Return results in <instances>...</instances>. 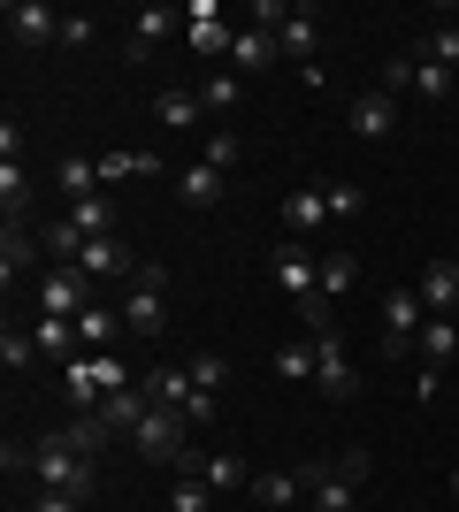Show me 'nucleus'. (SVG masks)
Here are the masks:
<instances>
[{
  "mask_svg": "<svg viewBox=\"0 0 459 512\" xmlns=\"http://www.w3.org/2000/svg\"><path fill=\"white\" fill-rule=\"evenodd\" d=\"M131 444H138L146 467H176V474H199V459H207V451H192V421L169 413V406H153L146 421L131 428Z\"/></svg>",
  "mask_w": 459,
  "mask_h": 512,
  "instance_id": "1",
  "label": "nucleus"
},
{
  "mask_svg": "<svg viewBox=\"0 0 459 512\" xmlns=\"http://www.w3.org/2000/svg\"><path fill=\"white\" fill-rule=\"evenodd\" d=\"M31 474H39V490L92 497V459L69 444V436H39V444H31Z\"/></svg>",
  "mask_w": 459,
  "mask_h": 512,
  "instance_id": "2",
  "label": "nucleus"
},
{
  "mask_svg": "<svg viewBox=\"0 0 459 512\" xmlns=\"http://www.w3.org/2000/svg\"><path fill=\"white\" fill-rule=\"evenodd\" d=\"M123 329H138V337H161V329H169V268H161V260H138L131 268Z\"/></svg>",
  "mask_w": 459,
  "mask_h": 512,
  "instance_id": "3",
  "label": "nucleus"
},
{
  "mask_svg": "<svg viewBox=\"0 0 459 512\" xmlns=\"http://www.w3.org/2000/svg\"><path fill=\"white\" fill-rule=\"evenodd\" d=\"M268 276H276V291L299 306V299H314V291H322V253H314V245H299V237H276Z\"/></svg>",
  "mask_w": 459,
  "mask_h": 512,
  "instance_id": "4",
  "label": "nucleus"
},
{
  "mask_svg": "<svg viewBox=\"0 0 459 512\" xmlns=\"http://www.w3.org/2000/svg\"><path fill=\"white\" fill-rule=\"evenodd\" d=\"M421 329H429V306H421V291H391V299H383V360H406V352H421Z\"/></svg>",
  "mask_w": 459,
  "mask_h": 512,
  "instance_id": "5",
  "label": "nucleus"
},
{
  "mask_svg": "<svg viewBox=\"0 0 459 512\" xmlns=\"http://www.w3.org/2000/svg\"><path fill=\"white\" fill-rule=\"evenodd\" d=\"M314 390H322L329 406H345L352 390H360V375H352L345 337H337V329H322V337H314Z\"/></svg>",
  "mask_w": 459,
  "mask_h": 512,
  "instance_id": "6",
  "label": "nucleus"
},
{
  "mask_svg": "<svg viewBox=\"0 0 459 512\" xmlns=\"http://www.w3.org/2000/svg\"><path fill=\"white\" fill-rule=\"evenodd\" d=\"M85 306H92V276H85V268H54V276H39V314L77 321Z\"/></svg>",
  "mask_w": 459,
  "mask_h": 512,
  "instance_id": "7",
  "label": "nucleus"
},
{
  "mask_svg": "<svg viewBox=\"0 0 459 512\" xmlns=\"http://www.w3.org/2000/svg\"><path fill=\"white\" fill-rule=\"evenodd\" d=\"M62 16L69 8H54V0H8V39L46 46V39H62Z\"/></svg>",
  "mask_w": 459,
  "mask_h": 512,
  "instance_id": "8",
  "label": "nucleus"
},
{
  "mask_svg": "<svg viewBox=\"0 0 459 512\" xmlns=\"http://www.w3.org/2000/svg\"><path fill=\"white\" fill-rule=\"evenodd\" d=\"M184 39H192V54H230L238 31L222 23V0H184Z\"/></svg>",
  "mask_w": 459,
  "mask_h": 512,
  "instance_id": "9",
  "label": "nucleus"
},
{
  "mask_svg": "<svg viewBox=\"0 0 459 512\" xmlns=\"http://www.w3.org/2000/svg\"><path fill=\"white\" fill-rule=\"evenodd\" d=\"M345 123H352V138H368V146H383V138L398 130V100H391L383 85H375V92H352Z\"/></svg>",
  "mask_w": 459,
  "mask_h": 512,
  "instance_id": "10",
  "label": "nucleus"
},
{
  "mask_svg": "<svg viewBox=\"0 0 459 512\" xmlns=\"http://www.w3.org/2000/svg\"><path fill=\"white\" fill-rule=\"evenodd\" d=\"M276 207H284V237H299V245H306V237H314V230L329 222V199H322V184H299V192H284Z\"/></svg>",
  "mask_w": 459,
  "mask_h": 512,
  "instance_id": "11",
  "label": "nucleus"
},
{
  "mask_svg": "<svg viewBox=\"0 0 459 512\" xmlns=\"http://www.w3.org/2000/svg\"><path fill=\"white\" fill-rule=\"evenodd\" d=\"M276 46H284L299 69H322V62H314V46H322V8H291L284 31H276Z\"/></svg>",
  "mask_w": 459,
  "mask_h": 512,
  "instance_id": "12",
  "label": "nucleus"
},
{
  "mask_svg": "<svg viewBox=\"0 0 459 512\" xmlns=\"http://www.w3.org/2000/svg\"><path fill=\"white\" fill-rule=\"evenodd\" d=\"M414 291H421V306H429V314H452V321H459V260H429Z\"/></svg>",
  "mask_w": 459,
  "mask_h": 512,
  "instance_id": "13",
  "label": "nucleus"
},
{
  "mask_svg": "<svg viewBox=\"0 0 459 512\" xmlns=\"http://www.w3.org/2000/svg\"><path fill=\"white\" fill-rule=\"evenodd\" d=\"M169 31H184V8H138V23H131V62H153V46L169 39Z\"/></svg>",
  "mask_w": 459,
  "mask_h": 512,
  "instance_id": "14",
  "label": "nucleus"
},
{
  "mask_svg": "<svg viewBox=\"0 0 459 512\" xmlns=\"http://www.w3.org/2000/svg\"><path fill=\"white\" fill-rule=\"evenodd\" d=\"M69 268H85V276H123V268H138V260H131V245H123V237H85Z\"/></svg>",
  "mask_w": 459,
  "mask_h": 512,
  "instance_id": "15",
  "label": "nucleus"
},
{
  "mask_svg": "<svg viewBox=\"0 0 459 512\" xmlns=\"http://www.w3.org/2000/svg\"><path fill=\"white\" fill-rule=\"evenodd\" d=\"M31 337H39V360H77V352H85V337H77V321H62V314H39L31 321Z\"/></svg>",
  "mask_w": 459,
  "mask_h": 512,
  "instance_id": "16",
  "label": "nucleus"
},
{
  "mask_svg": "<svg viewBox=\"0 0 459 512\" xmlns=\"http://www.w3.org/2000/svg\"><path fill=\"white\" fill-rule=\"evenodd\" d=\"M253 497H261L268 512H291L306 497V474L299 467H268V474H253Z\"/></svg>",
  "mask_w": 459,
  "mask_h": 512,
  "instance_id": "17",
  "label": "nucleus"
},
{
  "mask_svg": "<svg viewBox=\"0 0 459 512\" xmlns=\"http://www.w3.org/2000/svg\"><path fill=\"white\" fill-rule=\"evenodd\" d=\"M199 482L215 497H230V490H253V467H245L238 451H207V459H199Z\"/></svg>",
  "mask_w": 459,
  "mask_h": 512,
  "instance_id": "18",
  "label": "nucleus"
},
{
  "mask_svg": "<svg viewBox=\"0 0 459 512\" xmlns=\"http://www.w3.org/2000/svg\"><path fill=\"white\" fill-rule=\"evenodd\" d=\"M138 383H146V398H153V406H169V413H184V406L199 398V383L184 375V367H153V375H138Z\"/></svg>",
  "mask_w": 459,
  "mask_h": 512,
  "instance_id": "19",
  "label": "nucleus"
},
{
  "mask_svg": "<svg viewBox=\"0 0 459 512\" xmlns=\"http://www.w3.org/2000/svg\"><path fill=\"white\" fill-rule=\"evenodd\" d=\"M199 115H207V100L184 92V85H169L161 100H153V123H161V130H199Z\"/></svg>",
  "mask_w": 459,
  "mask_h": 512,
  "instance_id": "20",
  "label": "nucleus"
},
{
  "mask_svg": "<svg viewBox=\"0 0 459 512\" xmlns=\"http://www.w3.org/2000/svg\"><path fill=\"white\" fill-rule=\"evenodd\" d=\"M276 54H284V46H276V31H261V23H245V31H238V46H230V69L245 77V69H268Z\"/></svg>",
  "mask_w": 459,
  "mask_h": 512,
  "instance_id": "21",
  "label": "nucleus"
},
{
  "mask_svg": "<svg viewBox=\"0 0 459 512\" xmlns=\"http://www.w3.org/2000/svg\"><path fill=\"white\" fill-rule=\"evenodd\" d=\"M176 192H184V207H215V199L230 192V176L207 169V161H192V169H176Z\"/></svg>",
  "mask_w": 459,
  "mask_h": 512,
  "instance_id": "22",
  "label": "nucleus"
},
{
  "mask_svg": "<svg viewBox=\"0 0 459 512\" xmlns=\"http://www.w3.org/2000/svg\"><path fill=\"white\" fill-rule=\"evenodd\" d=\"M146 413H153V398H146V383H131V390H115L108 406H100V421H108V428H115V436H131V428H138V421H146Z\"/></svg>",
  "mask_w": 459,
  "mask_h": 512,
  "instance_id": "23",
  "label": "nucleus"
},
{
  "mask_svg": "<svg viewBox=\"0 0 459 512\" xmlns=\"http://www.w3.org/2000/svg\"><path fill=\"white\" fill-rule=\"evenodd\" d=\"M77 337H85V352H108V344L123 337V314H115V306H100V299H92L85 314H77Z\"/></svg>",
  "mask_w": 459,
  "mask_h": 512,
  "instance_id": "24",
  "label": "nucleus"
},
{
  "mask_svg": "<svg viewBox=\"0 0 459 512\" xmlns=\"http://www.w3.org/2000/svg\"><path fill=\"white\" fill-rule=\"evenodd\" d=\"M421 360H429V367L459 360V321L452 314H429V329H421Z\"/></svg>",
  "mask_w": 459,
  "mask_h": 512,
  "instance_id": "25",
  "label": "nucleus"
},
{
  "mask_svg": "<svg viewBox=\"0 0 459 512\" xmlns=\"http://www.w3.org/2000/svg\"><path fill=\"white\" fill-rule=\"evenodd\" d=\"M31 253H39V245H31V230H23V222H8V230H0V276H8V291H16V276L31 268Z\"/></svg>",
  "mask_w": 459,
  "mask_h": 512,
  "instance_id": "26",
  "label": "nucleus"
},
{
  "mask_svg": "<svg viewBox=\"0 0 459 512\" xmlns=\"http://www.w3.org/2000/svg\"><path fill=\"white\" fill-rule=\"evenodd\" d=\"M199 100H207V115H230L245 100V77L238 69H215V77H199Z\"/></svg>",
  "mask_w": 459,
  "mask_h": 512,
  "instance_id": "27",
  "label": "nucleus"
},
{
  "mask_svg": "<svg viewBox=\"0 0 459 512\" xmlns=\"http://www.w3.org/2000/svg\"><path fill=\"white\" fill-rule=\"evenodd\" d=\"M199 161L230 176V169H238V161H245V138H238V130H207V138H199Z\"/></svg>",
  "mask_w": 459,
  "mask_h": 512,
  "instance_id": "28",
  "label": "nucleus"
},
{
  "mask_svg": "<svg viewBox=\"0 0 459 512\" xmlns=\"http://www.w3.org/2000/svg\"><path fill=\"white\" fill-rule=\"evenodd\" d=\"M123 176H161V153H100V184H123Z\"/></svg>",
  "mask_w": 459,
  "mask_h": 512,
  "instance_id": "29",
  "label": "nucleus"
},
{
  "mask_svg": "<svg viewBox=\"0 0 459 512\" xmlns=\"http://www.w3.org/2000/svg\"><path fill=\"white\" fill-rule=\"evenodd\" d=\"M276 375H284V383H314V337L276 344Z\"/></svg>",
  "mask_w": 459,
  "mask_h": 512,
  "instance_id": "30",
  "label": "nucleus"
},
{
  "mask_svg": "<svg viewBox=\"0 0 459 512\" xmlns=\"http://www.w3.org/2000/svg\"><path fill=\"white\" fill-rule=\"evenodd\" d=\"M444 92H459V69H444V62L421 54L414 62V100H444Z\"/></svg>",
  "mask_w": 459,
  "mask_h": 512,
  "instance_id": "31",
  "label": "nucleus"
},
{
  "mask_svg": "<svg viewBox=\"0 0 459 512\" xmlns=\"http://www.w3.org/2000/svg\"><path fill=\"white\" fill-rule=\"evenodd\" d=\"M62 192H69V207H77V199H92V192H100V161L69 153V161H62Z\"/></svg>",
  "mask_w": 459,
  "mask_h": 512,
  "instance_id": "32",
  "label": "nucleus"
},
{
  "mask_svg": "<svg viewBox=\"0 0 459 512\" xmlns=\"http://www.w3.org/2000/svg\"><path fill=\"white\" fill-rule=\"evenodd\" d=\"M0 207H8V222H23V207H31V176H23V161H0Z\"/></svg>",
  "mask_w": 459,
  "mask_h": 512,
  "instance_id": "33",
  "label": "nucleus"
},
{
  "mask_svg": "<svg viewBox=\"0 0 459 512\" xmlns=\"http://www.w3.org/2000/svg\"><path fill=\"white\" fill-rule=\"evenodd\" d=\"M352 276H360V260H352V253H322V299H345Z\"/></svg>",
  "mask_w": 459,
  "mask_h": 512,
  "instance_id": "34",
  "label": "nucleus"
},
{
  "mask_svg": "<svg viewBox=\"0 0 459 512\" xmlns=\"http://www.w3.org/2000/svg\"><path fill=\"white\" fill-rule=\"evenodd\" d=\"M169 512H215V490H207L199 474H176V490H169Z\"/></svg>",
  "mask_w": 459,
  "mask_h": 512,
  "instance_id": "35",
  "label": "nucleus"
},
{
  "mask_svg": "<svg viewBox=\"0 0 459 512\" xmlns=\"http://www.w3.org/2000/svg\"><path fill=\"white\" fill-rule=\"evenodd\" d=\"M0 360H8V375L39 367V337H31V329H8V337H0Z\"/></svg>",
  "mask_w": 459,
  "mask_h": 512,
  "instance_id": "36",
  "label": "nucleus"
},
{
  "mask_svg": "<svg viewBox=\"0 0 459 512\" xmlns=\"http://www.w3.org/2000/svg\"><path fill=\"white\" fill-rule=\"evenodd\" d=\"M322 199H329V214H360V207H368V184H352V176H329Z\"/></svg>",
  "mask_w": 459,
  "mask_h": 512,
  "instance_id": "37",
  "label": "nucleus"
},
{
  "mask_svg": "<svg viewBox=\"0 0 459 512\" xmlns=\"http://www.w3.org/2000/svg\"><path fill=\"white\" fill-rule=\"evenodd\" d=\"M306 497H314V512H352V482H345V474H322Z\"/></svg>",
  "mask_w": 459,
  "mask_h": 512,
  "instance_id": "38",
  "label": "nucleus"
},
{
  "mask_svg": "<svg viewBox=\"0 0 459 512\" xmlns=\"http://www.w3.org/2000/svg\"><path fill=\"white\" fill-rule=\"evenodd\" d=\"M62 436H69V444H77V451H100V444H108V436H115V428L100 421V413H77V421H69Z\"/></svg>",
  "mask_w": 459,
  "mask_h": 512,
  "instance_id": "39",
  "label": "nucleus"
},
{
  "mask_svg": "<svg viewBox=\"0 0 459 512\" xmlns=\"http://www.w3.org/2000/svg\"><path fill=\"white\" fill-rule=\"evenodd\" d=\"M184 375H192L199 390H222V383H230V360H222V352H199V360L184 367Z\"/></svg>",
  "mask_w": 459,
  "mask_h": 512,
  "instance_id": "40",
  "label": "nucleus"
},
{
  "mask_svg": "<svg viewBox=\"0 0 459 512\" xmlns=\"http://www.w3.org/2000/svg\"><path fill=\"white\" fill-rule=\"evenodd\" d=\"M337 474H345L352 490H360V482L375 474V451H368V444H345V451H337Z\"/></svg>",
  "mask_w": 459,
  "mask_h": 512,
  "instance_id": "41",
  "label": "nucleus"
},
{
  "mask_svg": "<svg viewBox=\"0 0 459 512\" xmlns=\"http://www.w3.org/2000/svg\"><path fill=\"white\" fill-rule=\"evenodd\" d=\"M421 54H429V62H444V69H459V23H437Z\"/></svg>",
  "mask_w": 459,
  "mask_h": 512,
  "instance_id": "42",
  "label": "nucleus"
},
{
  "mask_svg": "<svg viewBox=\"0 0 459 512\" xmlns=\"http://www.w3.org/2000/svg\"><path fill=\"white\" fill-rule=\"evenodd\" d=\"M383 92H391V100H398V92H414V54H398V62H383Z\"/></svg>",
  "mask_w": 459,
  "mask_h": 512,
  "instance_id": "43",
  "label": "nucleus"
},
{
  "mask_svg": "<svg viewBox=\"0 0 459 512\" xmlns=\"http://www.w3.org/2000/svg\"><path fill=\"white\" fill-rule=\"evenodd\" d=\"M85 505V497H62V490H39V497H23L16 512H77Z\"/></svg>",
  "mask_w": 459,
  "mask_h": 512,
  "instance_id": "44",
  "label": "nucleus"
},
{
  "mask_svg": "<svg viewBox=\"0 0 459 512\" xmlns=\"http://www.w3.org/2000/svg\"><path fill=\"white\" fill-rule=\"evenodd\" d=\"M62 46H92V16H85V8H69V16H62Z\"/></svg>",
  "mask_w": 459,
  "mask_h": 512,
  "instance_id": "45",
  "label": "nucleus"
},
{
  "mask_svg": "<svg viewBox=\"0 0 459 512\" xmlns=\"http://www.w3.org/2000/svg\"><path fill=\"white\" fill-rule=\"evenodd\" d=\"M437 390H444V375H437V367H429V360H421V375H414V398H421V406H429Z\"/></svg>",
  "mask_w": 459,
  "mask_h": 512,
  "instance_id": "46",
  "label": "nucleus"
},
{
  "mask_svg": "<svg viewBox=\"0 0 459 512\" xmlns=\"http://www.w3.org/2000/svg\"><path fill=\"white\" fill-rule=\"evenodd\" d=\"M452 505H459V467H452Z\"/></svg>",
  "mask_w": 459,
  "mask_h": 512,
  "instance_id": "47",
  "label": "nucleus"
}]
</instances>
